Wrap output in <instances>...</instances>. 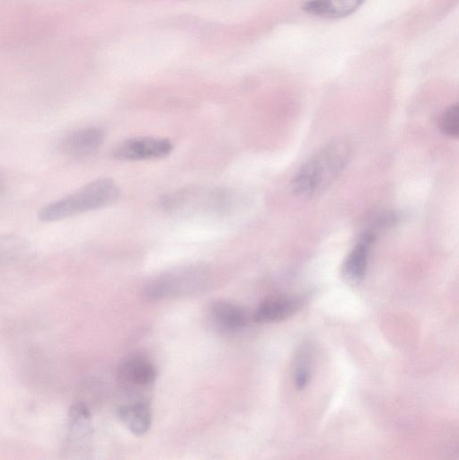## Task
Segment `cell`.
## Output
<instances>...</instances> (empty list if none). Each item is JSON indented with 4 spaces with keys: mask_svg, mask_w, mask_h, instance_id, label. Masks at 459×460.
Returning <instances> with one entry per match:
<instances>
[{
    "mask_svg": "<svg viewBox=\"0 0 459 460\" xmlns=\"http://www.w3.org/2000/svg\"><path fill=\"white\" fill-rule=\"evenodd\" d=\"M29 251V243L22 236L13 234H0V262L22 256Z\"/></svg>",
    "mask_w": 459,
    "mask_h": 460,
    "instance_id": "15",
    "label": "cell"
},
{
    "mask_svg": "<svg viewBox=\"0 0 459 460\" xmlns=\"http://www.w3.org/2000/svg\"><path fill=\"white\" fill-rule=\"evenodd\" d=\"M117 415L127 429L136 436H142L148 431L152 422L149 406L143 402H137L120 406Z\"/></svg>",
    "mask_w": 459,
    "mask_h": 460,
    "instance_id": "12",
    "label": "cell"
},
{
    "mask_svg": "<svg viewBox=\"0 0 459 460\" xmlns=\"http://www.w3.org/2000/svg\"><path fill=\"white\" fill-rule=\"evenodd\" d=\"M313 349L310 343L300 346L293 360V376L298 389L305 387L310 380Z\"/></svg>",
    "mask_w": 459,
    "mask_h": 460,
    "instance_id": "14",
    "label": "cell"
},
{
    "mask_svg": "<svg viewBox=\"0 0 459 460\" xmlns=\"http://www.w3.org/2000/svg\"><path fill=\"white\" fill-rule=\"evenodd\" d=\"M237 193L228 188H188L165 195L160 204L175 215L223 216L237 208Z\"/></svg>",
    "mask_w": 459,
    "mask_h": 460,
    "instance_id": "3",
    "label": "cell"
},
{
    "mask_svg": "<svg viewBox=\"0 0 459 460\" xmlns=\"http://www.w3.org/2000/svg\"><path fill=\"white\" fill-rule=\"evenodd\" d=\"M303 303L300 297L277 296L262 301L256 309L253 320L269 323L285 320L299 310Z\"/></svg>",
    "mask_w": 459,
    "mask_h": 460,
    "instance_id": "8",
    "label": "cell"
},
{
    "mask_svg": "<svg viewBox=\"0 0 459 460\" xmlns=\"http://www.w3.org/2000/svg\"><path fill=\"white\" fill-rule=\"evenodd\" d=\"M104 139L103 131L95 127L84 128L68 134L61 142L62 151L75 158L94 154Z\"/></svg>",
    "mask_w": 459,
    "mask_h": 460,
    "instance_id": "7",
    "label": "cell"
},
{
    "mask_svg": "<svg viewBox=\"0 0 459 460\" xmlns=\"http://www.w3.org/2000/svg\"><path fill=\"white\" fill-rule=\"evenodd\" d=\"M213 322L221 329L237 332L245 328L250 320L247 311L231 302L216 301L209 307Z\"/></svg>",
    "mask_w": 459,
    "mask_h": 460,
    "instance_id": "10",
    "label": "cell"
},
{
    "mask_svg": "<svg viewBox=\"0 0 459 460\" xmlns=\"http://www.w3.org/2000/svg\"><path fill=\"white\" fill-rule=\"evenodd\" d=\"M351 155L345 139L333 140L311 156L292 181L293 190L302 196H313L326 189L344 170Z\"/></svg>",
    "mask_w": 459,
    "mask_h": 460,
    "instance_id": "1",
    "label": "cell"
},
{
    "mask_svg": "<svg viewBox=\"0 0 459 460\" xmlns=\"http://www.w3.org/2000/svg\"><path fill=\"white\" fill-rule=\"evenodd\" d=\"M439 128L446 135L457 137L459 135V105L448 107L439 118Z\"/></svg>",
    "mask_w": 459,
    "mask_h": 460,
    "instance_id": "16",
    "label": "cell"
},
{
    "mask_svg": "<svg viewBox=\"0 0 459 460\" xmlns=\"http://www.w3.org/2000/svg\"><path fill=\"white\" fill-rule=\"evenodd\" d=\"M156 368L146 357L134 354L127 357L119 366L118 376L127 387L147 388L154 384Z\"/></svg>",
    "mask_w": 459,
    "mask_h": 460,
    "instance_id": "6",
    "label": "cell"
},
{
    "mask_svg": "<svg viewBox=\"0 0 459 460\" xmlns=\"http://www.w3.org/2000/svg\"><path fill=\"white\" fill-rule=\"evenodd\" d=\"M375 235L367 232L346 257L342 265V273L350 281L358 282L366 275L371 246Z\"/></svg>",
    "mask_w": 459,
    "mask_h": 460,
    "instance_id": "9",
    "label": "cell"
},
{
    "mask_svg": "<svg viewBox=\"0 0 459 460\" xmlns=\"http://www.w3.org/2000/svg\"><path fill=\"white\" fill-rule=\"evenodd\" d=\"M173 149L167 138L137 137L126 139L111 151L113 157L123 161L160 159L169 155Z\"/></svg>",
    "mask_w": 459,
    "mask_h": 460,
    "instance_id": "5",
    "label": "cell"
},
{
    "mask_svg": "<svg viewBox=\"0 0 459 460\" xmlns=\"http://www.w3.org/2000/svg\"><path fill=\"white\" fill-rule=\"evenodd\" d=\"M119 189L110 178L97 179L74 192L41 208L38 217L42 222H55L113 204Z\"/></svg>",
    "mask_w": 459,
    "mask_h": 460,
    "instance_id": "2",
    "label": "cell"
},
{
    "mask_svg": "<svg viewBox=\"0 0 459 460\" xmlns=\"http://www.w3.org/2000/svg\"><path fill=\"white\" fill-rule=\"evenodd\" d=\"M365 0H308L303 9L314 16L342 18L354 13Z\"/></svg>",
    "mask_w": 459,
    "mask_h": 460,
    "instance_id": "11",
    "label": "cell"
},
{
    "mask_svg": "<svg viewBox=\"0 0 459 460\" xmlns=\"http://www.w3.org/2000/svg\"><path fill=\"white\" fill-rule=\"evenodd\" d=\"M205 267L188 266L173 270L154 280L147 288V296L156 300L197 291L207 281Z\"/></svg>",
    "mask_w": 459,
    "mask_h": 460,
    "instance_id": "4",
    "label": "cell"
},
{
    "mask_svg": "<svg viewBox=\"0 0 459 460\" xmlns=\"http://www.w3.org/2000/svg\"><path fill=\"white\" fill-rule=\"evenodd\" d=\"M69 438L82 440L92 432V418L88 407L83 402L71 406L68 414Z\"/></svg>",
    "mask_w": 459,
    "mask_h": 460,
    "instance_id": "13",
    "label": "cell"
}]
</instances>
